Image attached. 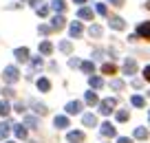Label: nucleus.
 <instances>
[{"mask_svg":"<svg viewBox=\"0 0 150 143\" xmlns=\"http://www.w3.org/2000/svg\"><path fill=\"white\" fill-rule=\"evenodd\" d=\"M115 106H117V101L108 97V99H104V101H99V112H102V115H110Z\"/></svg>","mask_w":150,"mask_h":143,"instance_id":"f257e3e1","label":"nucleus"},{"mask_svg":"<svg viewBox=\"0 0 150 143\" xmlns=\"http://www.w3.org/2000/svg\"><path fill=\"white\" fill-rule=\"evenodd\" d=\"M18 68H16V66H7V68H5V82L7 84H16V82H18Z\"/></svg>","mask_w":150,"mask_h":143,"instance_id":"f03ea898","label":"nucleus"},{"mask_svg":"<svg viewBox=\"0 0 150 143\" xmlns=\"http://www.w3.org/2000/svg\"><path fill=\"white\" fill-rule=\"evenodd\" d=\"M64 24H66V20H64V15H62V13H55V15H53V20H51V29L60 31V29H64Z\"/></svg>","mask_w":150,"mask_h":143,"instance_id":"7ed1b4c3","label":"nucleus"},{"mask_svg":"<svg viewBox=\"0 0 150 143\" xmlns=\"http://www.w3.org/2000/svg\"><path fill=\"white\" fill-rule=\"evenodd\" d=\"M124 73L126 75H135L137 73V62L132 60V57H128V60L124 62Z\"/></svg>","mask_w":150,"mask_h":143,"instance_id":"20e7f679","label":"nucleus"},{"mask_svg":"<svg viewBox=\"0 0 150 143\" xmlns=\"http://www.w3.org/2000/svg\"><path fill=\"white\" fill-rule=\"evenodd\" d=\"M137 35L146 37V40H150V22H141L139 27H137Z\"/></svg>","mask_w":150,"mask_h":143,"instance_id":"39448f33","label":"nucleus"},{"mask_svg":"<svg viewBox=\"0 0 150 143\" xmlns=\"http://www.w3.org/2000/svg\"><path fill=\"white\" fill-rule=\"evenodd\" d=\"M66 112H69V115H77V112H82V101H69V104H66Z\"/></svg>","mask_w":150,"mask_h":143,"instance_id":"423d86ee","label":"nucleus"},{"mask_svg":"<svg viewBox=\"0 0 150 143\" xmlns=\"http://www.w3.org/2000/svg\"><path fill=\"white\" fill-rule=\"evenodd\" d=\"M13 55H16V60H18V62H27L29 60V49H24V46H22V49H16Z\"/></svg>","mask_w":150,"mask_h":143,"instance_id":"0eeeda50","label":"nucleus"},{"mask_svg":"<svg viewBox=\"0 0 150 143\" xmlns=\"http://www.w3.org/2000/svg\"><path fill=\"white\" fill-rule=\"evenodd\" d=\"M53 123H55V128H57V130H62V128H69V119H66L64 115H57L55 119H53Z\"/></svg>","mask_w":150,"mask_h":143,"instance_id":"6e6552de","label":"nucleus"},{"mask_svg":"<svg viewBox=\"0 0 150 143\" xmlns=\"http://www.w3.org/2000/svg\"><path fill=\"white\" fill-rule=\"evenodd\" d=\"M69 31H71V35H73V37H80L82 33H84V29H82L80 22H73V24L69 27Z\"/></svg>","mask_w":150,"mask_h":143,"instance_id":"1a4fd4ad","label":"nucleus"},{"mask_svg":"<svg viewBox=\"0 0 150 143\" xmlns=\"http://www.w3.org/2000/svg\"><path fill=\"white\" fill-rule=\"evenodd\" d=\"M102 134H104V137H115V125H110L108 121L102 123Z\"/></svg>","mask_w":150,"mask_h":143,"instance_id":"9d476101","label":"nucleus"},{"mask_svg":"<svg viewBox=\"0 0 150 143\" xmlns=\"http://www.w3.org/2000/svg\"><path fill=\"white\" fill-rule=\"evenodd\" d=\"M88 84H91V88H102V86H104V79L97 77V75H91V77H88Z\"/></svg>","mask_w":150,"mask_h":143,"instance_id":"9b49d317","label":"nucleus"},{"mask_svg":"<svg viewBox=\"0 0 150 143\" xmlns=\"http://www.w3.org/2000/svg\"><path fill=\"white\" fill-rule=\"evenodd\" d=\"M82 121H84V125H88V128H95V125H97V117L95 115H84Z\"/></svg>","mask_w":150,"mask_h":143,"instance_id":"f8f14e48","label":"nucleus"},{"mask_svg":"<svg viewBox=\"0 0 150 143\" xmlns=\"http://www.w3.org/2000/svg\"><path fill=\"white\" fill-rule=\"evenodd\" d=\"M110 27H112V29H117V31H122V29L126 27V24H124V20H122V18L112 15V18H110Z\"/></svg>","mask_w":150,"mask_h":143,"instance_id":"ddd939ff","label":"nucleus"},{"mask_svg":"<svg viewBox=\"0 0 150 143\" xmlns=\"http://www.w3.org/2000/svg\"><path fill=\"white\" fill-rule=\"evenodd\" d=\"M77 15H80L82 20H93V9L84 7V9H80V11H77Z\"/></svg>","mask_w":150,"mask_h":143,"instance_id":"4468645a","label":"nucleus"},{"mask_svg":"<svg viewBox=\"0 0 150 143\" xmlns=\"http://www.w3.org/2000/svg\"><path fill=\"white\" fill-rule=\"evenodd\" d=\"M130 104H132V106H135V108H144V106H146V99L141 97V95H132Z\"/></svg>","mask_w":150,"mask_h":143,"instance_id":"2eb2a0df","label":"nucleus"},{"mask_svg":"<svg viewBox=\"0 0 150 143\" xmlns=\"http://www.w3.org/2000/svg\"><path fill=\"white\" fill-rule=\"evenodd\" d=\"M69 141L71 143H82L84 141V132H69Z\"/></svg>","mask_w":150,"mask_h":143,"instance_id":"dca6fc26","label":"nucleus"},{"mask_svg":"<svg viewBox=\"0 0 150 143\" xmlns=\"http://www.w3.org/2000/svg\"><path fill=\"white\" fill-rule=\"evenodd\" d=\"M9 130H11V121H2L0 123V139H5L9 134Z\"/></svg>","mask_w":150,"mask_h":143,"instance_id":"f3484780","label":"nucleus"},{"mask_svg":"<svg viewBox=\"0 0 150 143\" xmlns=\"http://www.w3.org/2000/svg\"><path fill=\"white\" fill-rule=\"evenodd\" d=\"M40 53H42V55H51L53 53V44L51 42H42V44H40Z\"/></svg>","mask_w":150,"mask_h":143,"instance_id":"a211bd4d","label":"nucleus"},{"mask_svg":"<svg viewBox=\"0 0 150 143\" xmlns=\"http://www.w3.org/2000/svg\"><path fill=\"white\" fill-rule=\"evenodd\" d=\"M51 7H53V11H55V13H62V11L66 9L64 0H53V2H51Z\"/></svg>","mask_w":150,"mask_h":143,"instance_id":"6ab92c4d","label":"nucleus"},{"mask_svg":"<svg viewBox=\"0 0 150 143\" xmlns=\"http://www.w3.org/2000/svg\"><path fill=\"white\" fill-rule=\"evenodd\" d=\"M38 88H40V90H44V92H47L49 88H51V82H49L47 77H42V79H38Z\"/></svg>","mask_w":150,"mask_h":143,"instance_id":"aec40b11","label":"nucleus"},{"mask_svg":"<svg viewBox=\"0 0 150 143\" xmlns=\"http://www.w3.org/2000/svg\"><path fill=\"white\" fill-rule=\"evenodd\" d=\"M22 123L27 125V128H38V119H35V117H24Z\"/></svg>","mask_w":150,"mask_h":143,"instance_id":"412c9836","label":"nucleus"},{"mask_svg":"<svg viewBox=\"0 0 150 143\" xmlns=\"http://www.w3.org/2000/svg\"><path fill=\"white\" fill-rule=\"evenodd\" d=\"M82 70H84V73H88V75H93L95 64H93V62H82Z\"/></svg>","mask_w":150,"mask_h":143,"instance_id":"4be33fe9","label":"nucleus"},{"mask_svg":"<svg viewBox=\"0 0 150 143\" xmlns=\"http://www.w3.org/2000/svg\"><path fill=\"white\" fill-rule=\"evenodd\" d=\"M33 110H35L38 115H47V106H44V104H38V101H33Z\"/></svg>","mask_w":150,"mask_h":143,"instance_id":"5701e85b","label":"nucleus"},{"mask_svg":"<svg viewBox=\"0 0 150 143\" xmlns=\"http://www.w3.org/2000/svg\"><path fill=\"white\" fill-rule=\"evenodd\" d=\"M135 139H148V130L146 128H135Z\"/></svg>","mask_w":150,"mask_h":143,"instance_id":"b1692460","label":"nucleus"},{"mask_svg":"<svg viewBox=\"0 0 150 143\" xmlns=\"http://www.w3.org/2000/svg\"><path fill=\"white\" fill-rule=\"evenodd\" d=\"M86 104H91V106H95V104H97L99 101V99H97V95H95V92H86Z\"/></svg>","mask_w":150,"mask_h":143,"instance_id":"393cba45","label":"nucleus"},{"mask_svg":"<svg viewBox=\"0 0 150 143\" xmlns=\"http://www.w3.org/2000/svg\"><path fill=\"white\" fill-rule=\"evenodd\" d=\"M11 112V108H9V101H0V115L2 117H7Z\"/></svg>","mask_w":150,"mask_h":143,"instance_id":"a878e982","label":"nucleus"},{"mask_svg":"<svg viewBox=\"0 0 150 143\" xmlns=\"http://www.w3.org/2000/svg\"><path fill=\"white\" fill-rule=\"evenodd\" d=\"M88 33H91V37H99V35H102V27H97V24H93V27L88 29Z\"/></svg>","mask_w":150,"mask_h":143,"instance_id":"bb28decb","label":"nucleus"},{"mask_svg":"<svg viewBox=\"0 0 150 143\" xmlns=\"http://www.w3.org/2000/svg\"><path fill=\"white\" fill-rule=\"evenodd\" d=\"M115 70H117V68H115V64H104V66H102V73H104V75H112Z\"/></svg>","mask_w":150,"mask_h":143,"instance_id":"cd10ccee","label":"nucleus"},{"mask_svg":"<svg viewBox=\"0 0 150 143\" xmlns=\"http://www.w3.org/2000/svg\"><path fill=\"white\" fill-rule=\"evenodd\" d=\"M13 128H16V137H18V139H24V137H27V130H24V125H13Z\"/></svg>","mask_w":150,"mask_h":143,"instance_id":"c85d7f7f","label":"nucleus"},{"mask_svg":"<svg viewBox=\"0 0 150 143\" xmlns=\"http://www.w3.org/2000/svg\"><path fill=\"white\" fill-rule=\"evenodd\" d=\"M110 88H112V90H122V88H124V82H122V79H112V82H110Z\"/></svg>","mask_w":150,"mask_h":143,"instance_id":"c756f323","label":"nucleus"},{"mask_svg":"<svg viewBox=\"0 0 150 143\" xmlns=\"http://www.w3.org/2000/svg\"><path fill=\"white\" fill-rule=\"evenodd\" d=\"M60 51H64V53H71V42H69V40L60 42Z\"/></svg>","mask_w":150,"mask_h":143,"instance_id":"7c9ffc66","label":"nucleus"},{"mask_svg":"<svg viewBox=\"0 0 150 143\" xmlns=\"http://www.w3.org/2000/svg\"><path fill=\"white\" fill-rule=\"evenodd\" d=\"M128 117H130V115H128V110H119L117 112V121H128Z\"/></svg>","mask_w":150,"mask_h":143,"instance_id":"2f4dec72","label":"nucleus"},{"mask_svg":"<svg viewBox=\"0 0 150 143\" xmlns=\"http://www.w3.org/2000/svg\"><path fill=\"white\" fill-rule=\"evenodd\" d=\"M97 13H99V15H106V13H108V9H106V5H104V2H97Z\"/></svg>","mask_w":150,"mask_h":143,"instance_id":"473e14b6","label":"nucleus"},{"mask_svg":"<svg viewBox=\"0 0 150 143\" xmlns=\"http://www.w3.org/2000/svg\"><path fill=\"white\" fill-rule=\"evenodd\" d=\"M44 5H47L44 0H31V7H33V9H40V7H44Z\"/></svg>","mask_w":150,"mask_h":143,"instance_id":"72a5a7b5","label":"nucleus"},{"mask_svg":"<svg viewBox=\"0 0 150 143\" xmlns=\"http://www.w3.org/2000/svg\"><path fill=\"white\" fill-rule=\"evenodd\" d=\"M69 66H73V68H75V66H82V62L77 60V57H71V60H69Z\"/></svg>","mask_w":150,"mask_h":143,"instance_id":"f704fd0d","label":"nucleus"},{"mask_svg":"<svg viewBox=\"0 0 150 143\" xmlns=\"http://www.w3.org/2000/svg\"><path fill=\"white\" fill-rule=\"evenodd\" d=\"M35 11H38V15H47L49 13V7L44 5V7H40V9H35Z\"/></svg>","mask_w":150,"mask_h":143,"instance_id":"c9c22d12","label":"nucleus"},{"mask_svg":"<svg viewBox=\"0 0 150 143\" xmlns=\"http://www.w3.org/2000/svg\"><path fill=\"white\" fill-rule=\"evenodd\" d=\"M33 68H42V60H40V57L33 60Z\"/></svg>","mask_w":150,"mask_h":143,"instance_id":"e433bc0d","label":"nucleus"},{"mask_svg":"<svg viewBox=\"0 0 150 143\" xmlns=\"http://www.w3.org/2000/svg\"><path fill=\"white\" fill-rule=\"evenodd\" d=\"M49 31H51V27H47V24H42V27H40V33H42V35H47Z\"/></svg>","mask_w":150,"mask_h":143,"instance_id":"4c0bfd02","label":"nucleus"},{"mask_svg":"<svg viewBox=\"0 0 150 143\" xmlns=\"http://www.w3.org/2000/svg\"><path fill=\"white\" fill-rule=\"evenodd\" d=\"M117 143H132V139H128V137H119V139H117Z\"/></svg>","mask_w":150,"mask_h":143,"instance_id":"58836bf2","label":"nucleus"},{"mask_svg":"<svg viewBox=\"0 0 150 143\" xmlns=\"http://www.w3.org/2000/svg\"><path fill=\"white\" fill-rule=\"evenodd\" d=\"M144 79H148V82H150V66H146V68H144Z\"/></svg>","mask_w":150,"mask_h":143,"instance_id":"ea45409f","label":"nucleus"},{"mask_svg":"<svg viewBox=\"0 0 150 143\" xmlns=\"http://www.w3.org/2000/svg\"><path fill=\"white\" fill-rule=\"evenodd\" d=\"M2 92H5V97H13V90H11V88H5Z\"/></svg>","mask_w":150,"mask_h":143,"instance_id":"a19ab883","label":"nucleus"},{"mask_svg":"<svg viewBox=\"0 0 150 143\" xmlns=\"http://www.w3.org/2000/svg\"><path fill=\"white\" fill-rule=\"evenodd\" d=\"M110 5H115V7H122V5H124V0H110Z\"/></svg>","mask_w":150,"mask_h":143,"instance_id":"79ce46f5","label":"nucleus"},{"mask_svg":"<svg viewBox=\"0 0 150 143\" xmlns=\"http://www.w3.org/2000/svg\"><path fill=\"white\" fill-rule=\"evenodd\" d=\"M75 2H77V5H84V2H86V0H75Z\"/></svg>","mask_w":150,"mask_h":143,"instance_id":"37998d69","label":"nucleus"},{"mask_svg":"<svg viewBox=\"0 0 150 143\" xmlns=\"http://www.w3.org/2000/svg\"><path fill=\"white\" fill-rule=\"evenodd\" d=\"M146 7H148V9H150V2H146Z\"/></svg>","mask_w":150,"mask_h":143,"instance_id":"c03bdc74","label":"nucleus"},{"mask_svg":"<svg viewBox=\"0 0 150 143\" xmlns=\"http://www.w3.org/2000/svg\"><path fill=\"white\" fill-rule=\"evenodd\" d=\"M148 119H150V110H148Z\"/></svg>","mask_w":150,"mask_h":143,"instance_id":"a18cd8bd","label":"nucleus"},{"mask_svg":"<svg viewBox=\"0 0 150 143\" xmlns=\"http://www.w3.org/2000/svg\"><path fill=\"white\" fill-rule=\"evenodd\" d=\"M7 143H13V141H7Z\"/></svg>","mask_w":150,"mask_h":143,"instance_id":"49530a36","label":"nucleus"}]
</instances>
